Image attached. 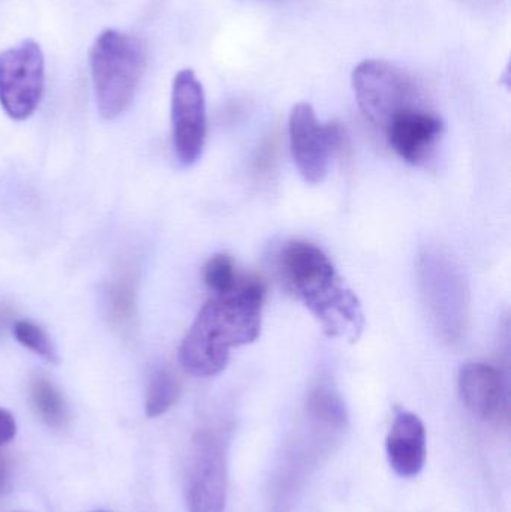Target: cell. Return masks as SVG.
<instances>
[{"mask_svg": "<svg viewBox=\"0 0 511 512\" xmlns=\"http://www.w3.org/2000/svg\"><path fill=\"white\" fill-rule=\"evenodd\" d=\"M264 295L260 280L242 279L234 291L210 298L180 343L185 372L197 378L219 375L233 349L254 343L261 334Z\"/></svg>", "mask_w": 511, "mask_h": 512, "instance_id": "1", "label": "cell"}, {"mask_svg": "<svg viewBox=\"0 0 511 512\" xmlns=\"http://www.w3.org/2000/svg\"><path fill=\"white\" fill-rule=\"evenodd\" d=\"M278 270L285 288L314 316L332 339L357 342L365 330V313L323 249L305 240H291L278 252Z\"/></svg>", "mask_w": 511, "mask_h": 512, "instance_id": "2", "label": "cell"}, {"mask_svg": "<svg viewBox=\"0 0 511 512\" xmlns=\"http://www.w3.org/2000/svg\"><path fill=\"white\" fill-rule=\"evenodd\" d=\"M90 72L96 105L104 119L125 113L146 69V51L137 36L107 29L90 47Z\"/></svg>", "mask_w": 511, "mask_h": 512, "instance_id": "3", "label": "cell"}, {"mask_svg": "<svg viewBox=\"0 0 511 512\" xmlns=\"http://www.w3.org/2000/svg\"><path fill=\"white\" fill-rule=\"evenodd\" d=\"M419 285L438 336L459 342L468 325V289L455 262L441 252H425L419 259Z\"/></svg>", "mask_w": 511, "mask_h": 512, "instance_id": "4", "label": "cell"}, {"mask_svg": "<svg viewBox=\"0 0 511 512\" xmlns=\"http://www.w3.org/2000/svg\"><path fill=\"white\" fill-rule=\"evenodd\" d=\"M353 89L360 111L378 132L402 111L422 104L411 75L387 60L360 62L353 71Z\"/></svg>", "mask_w": 511, "mask_h": 512, "instance_id": "5", "label": "cell"}, {"mask_svg": "<svg viewBox=\"0 0 511 512\" xmlns=\"http://www.w3.org/2000/svg\"><path fill=\"white\" fill-rule=\"evenodd\" d=\"M45 86L44 53L38 42L24 39L0 53V105L11 119H29Z\"/></svg>", "mask_w": 511, "mask_h": 512, "instance_id": "6", "label": "cell"}, {"mask_svg": "<svg viewBox=\"0 0 511 512\" xmlns=\"http://www.w3.org/2000/svg\"><path fill=\"white\" fill-rule=\"evenodd\" d=\"M290 147L294 164L306 183L318 185L326 179L336 155L344 143V132L336 123L318 120L308 102L294 105L288 120Z\"/></svg>", "mask_w": 511, "mask_h": 512, "instance_id": "7", "label": "cell"}, {"mask_svg": "<svg viewBox=\"0 0 511 512\" xmlns=\"http://www.w3.org/2000/svg\"><path fill=\"white\" fill-rule=\"evenodd\" d=\"M173 143L180 164L189 167L203 155L207 135L206 96L192 69L177 72L171 89Z\"/></svg>", "mask_w": 511, "mask_h": 512, "instance_id": "8", "label": "cell"}, {"mask_svg": "<svg viewBox=\"0 0 511 512\" xmlns=\"http://www.w3.org/2000/svg\"><path fill=\"white\" fill-rule=\"evenodd\" d=\"M227 466L218 439L203 432L195 438L189 469V512H224Z\"/></svg>", "mask_w": 511, "mask_h": 512, "instance_id": "9", "label": "cell"}, {"mask_svg": "<svg viewBox=\"0 0 511 512\" xmlns=\"http://www.w3.org/2000/svg\"><path fill=\"white\" fill-rule=\"evenodd\" d=\"M443 132V120L419 104L393 117L381 134L402 161L423 167L434 158Z\"/></svg>", "mask_w": 511, "mask_h": 512, "instance_id": "10", "label": "cell"}, {"mask_svg": "<svg viewBox=\"0 0 511 512\" xmlns=\"http://www.w3.org/2000/svg\"><path fill=\"white\" fill-rule=\"evenodd\" d=\"M462 402L477 417L491 420L506 406V382L497 367L467 363L459 372Z\"/></svg>", "mask_w": 511, "mask_h": 512, "instance_id": "11", "label": "cell"}, {"mask_svg": "<svg viewBox=\"0 0 511 512\" xmlns=\"http://www.w3.org/2000/svg\"><path fill=\"white\" fill-rule=\"evenodd\" d=\"M386 450L390 466L399 477H417L426 462V430L422 420L413 412H396Z\"/></svg>", "mask_w": 511, "mask_h": 512, "instance_id": "12", "label": "cell"}, {"mask_svg": "<svg viewBox=\"0 0 511 512\" xmlns=\"http://www.w3.org/2000/svg\"><path fill=\"white\" fill-rule=\"evenodd\" d=\"M137 276L132 271L119 274L108 285L105 292V306L111 324L123 330L132 324L137 306Z\"/></svg>", "mask_w": 511, "mask_h": 512, "instance_id": "13", "label": "cell"}, {"mask_svg": "<svg viewBox=\"0 0 511 512\" xmlns=\"http://www.w3.org/2000/svg\"><path fill=\"white\" fill-rule=\"evenodd\" d=\"M30 397L41 420L54 429L65 426L69 420L68 406L51 379L42 375L30 379Z\"/></svg>", "mask_w": 511, "mask_h": 512, "instance_id": "14", "label": "cell"}, {"mask_svg": "<svg viewBox=\"0 0 511 512\" xmlns=\"http://www.w3.org/2000/svg\"><path fill=\"white\" fill-rule=\"evenodd\" d=\"M182 394V384L173 370L168 367H158L153 370L147 384L146 414L156 418L170 411Z\"/></svg>", "mask_w": 511, "mask_h": 512, "instance_id": "15", "label": "cell"}, {"mask_svg": "<svg viewBox=\"0 0 511 512\" xmlns=\"http://www.w3.org/2000/svg\"><path fill=\"white\" fill-rule=\"evenodd\" d=\"M309 411L321 423L342 427L347 423V409L338 391L329 384L315 388L309 399Z\"/></svg>", "mask_w": 511, "mask_h": 512, "instance_id": "16", "label": "cell"}, {"mask_svg": "<svg viewBox=\"0 0 511 512\" xmlns=\"http://www.w3.org/2000/svg\"><path fill=\"white\" fill-rule=\"evenodd\" d=\"M12 333L17 342L32 351L33 354L39 355L48 363H59V354H57L53 340L48 336L47 331L35 322L17 319L12 324Z\"/></svg>", "mask_w": 511, "mask_h": 512, "instance_id": "17", "label": "cell"}, {"mask_svg": "<svg viewBox=\"0 0 511 512\" xmlns=\"http://www.w3.org/2000/svg\"><path fill=\"white\" fill-rule=\"evenodd\" d=\"M203 280L215 295L228 294L242 282L233 259L225 254L213 255L209 258L203 267Z\"/></svg>", "mask_w": 511, "mask_h": 512, "instance_id": "18", "label": "cell"}, {"mask_svg": "<svg viewBox=\"0 0 511 512\" xmlns=\"http://www.w3.org/2000/svg\"><path fill=\"white\" fill-rule=\"evenodd\" d=\"M15 432H17V424H15L14 417L5 409H0V445L12 441Z\"/></svg>", "mask_w": 511, "mask_h": 512, "instance_id": "19", "label": "cell"}, {"mask_svg": "<svg viewBox=\"0 0 511 512\" xmlns=\"http://www.w3.org/2000/svg\"><path fill=\"white\" fill-rule=\"evenodd\" d=\"M12 324H14V309L9 304L0 303V337H3Z\"/></svg>", "mask_w": 511, "mask_h": 512, "instance_id": "20", "label": "cell"}, {"mask_svg": "<svg viewBox=\"0 0 511 512\" xmlns=\"http://www.w3.org/2000/svg\"><path fill=\"white\" fill-rule=\"evenodd\" d=\"M6 481H8V474H6L5 460L0 456V495H2L3 490H5Z\"/></svg>", "mask_w": 511, "mask_h": 512, "instance_id": "21", "label": "cell"}]
</instances>
